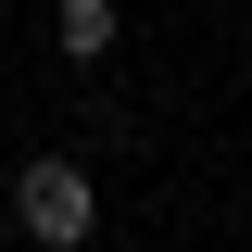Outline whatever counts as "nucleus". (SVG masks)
Listing matches in <instances>:
<instances>
[{
  "instance_id": "2",
  "label": "nucleus",
  "mask_w": 252,
  "mask_h": 252,
  "mask_svg": "<svg viewBox=\"0 0 252 252\" xmlns=\"http://www.w3.org/2000/svg\"><path fill=\"white\" fill-rule=\"evenodd\" d=\"M51 38H63L76 63H89V51H114V0H63V26H51Z\"/></svg>"
},
{
  "instance_id": "1",
  "label": "nucleus",
  "mask_w": 252,
  "mask_h": 252,
  "mask_svg": "<svg viewBox=\"0 0 252 252\" xmlns=\"http://www.w3.org/2000/svg\"><path fill=\"white\" fill-rule=\"evenodd\" d=\"M13 227H26V240H51V252H76V240L101 227V189H89V164L38 152L26 177H13Z\"/></svg>"
}]
</instances>
